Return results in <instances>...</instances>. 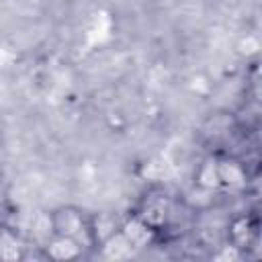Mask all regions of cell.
Listing matches in <instances>:
<instances>
[{
    "label": "cell",
    "instance_id": "cell-1",
    "mask_svg": "<svg viewBox=\"0 0 262 262\" xmlns=\"http://www.w3.org/2000/svg\"><path fill=\"white\" fill-rule=\"evenodd\" d=\"M51 225H53V233L74 237V239H78L82 244L84 242L90 244V237H88V219L76 207H59V209H55L51 213Z\"/></svg>",
    "mask_w": 262,
    "mask_h": 262
},
{
    "label": "cell",
    "instance_id": "cell-2",
    "mask_svg": "<svg viewBox=\"0 0 262 262\" xmlns=\"http://www.w3.org/2000/svg\"><path fill=\"white\" fill-rule=\"evenodd\" d=\"M82 242L68 237V235H59V233H51L45 239L43 252L47 258L57 260V262H68V260H76L82 256Z\"/></svg>",
    "mask_w": 262,
    "mask_h": 262
},
{
    "label": "cell",
    "instance_id": "cell-3",
    "mask_svg": "<svg viewBox=\"0 0 262 262\" xmlns=\"http://www.w3.org/2000/svg\"><path fill=\"white\" fill-rule=\"evenodd\" d=\"M121 233L129 239V244L133 246V250H141V248H145V246H149L154 242L156 229L139 213H135V215L127 217L121 223Z\"/></svg>",
    "mask_w": 262,
    "mask_h": 262
},
{
    "label": "cell",
    "instance_id": "cell-4",
    "mask_svg": "<svg viewBox=\"0 0 262 262\" xmlns=\"http://www.w3.org/2000/svg\"><path fill=\"white\" fill-rule=\"evenodd\" d=\"M119 229H121V223L113 213H96L94 217L88 219V237H90V244L96 248H100Z\"/></svg>",
    "mask_w": 262,
    "mask_h": 262
},
{
    "label": "cell",
    "instance_id": "cell-5",
    "mask_svg": "<svg viewBox=\"0 0 262 262\" xmlns=\"http://www.w3.org/2000/svg\"><path fill=\"white\" fill-rule=\"evenodd\" d=\"M258 237V229H256V223L250 215H237L231 219L229 223V244L237 246L239 250H248L254 246Z\"/></svg>",
    "mask_w": 262,
    "mask_h": 262
},
{
    "label": "cell",
    "instance_id": "cell-6",
    "mask_svg": "<svg viewBox=\"0 0 262 262\" xmlns=\"http://www.w3.org/2000/svg\"><path fill=\"white\" fill-rule=\"evenodd\" d=\"M217 170H219V182L225 188H242L246 186L248 174L242 162L233 158H217Z\"/></svg>",
    "mask_w": 262,
    "mask_h": 262
},
{
    "label": "cell",
    "instance_id": "cell-7",
    "mask_svg": "<svg viewBox=\"0 0 262 262\" xmlns=\"http://www.w3.org/2000/svg\"><path fill=\"white\" fill-rule=\"evenodd\" d=\"M194 186L203 188V190H211L217 192L221 188L219 182V170H217V158H205L194 172Z\"/></svg>",
    "mask_w": 262,
    "mask_h": 262
},
{
    "label": "cell",
    "instance_id": "cell-8",
    "mask_svg": "<svg viewBox=\"0 0 262 262\" xmlns=\"http://www.w3.org/2000/svg\"><path fill=\"white\" fill-rule=\"evenodd\" d=\"M133 252V246L129 244V239L121 233V229L111 235L102 246H100V254L106 258V260H125L129 258Z\"/></svg>",
    "mask_w": 262,
    "mask_h": 262
},
{
    "label": "cell",
    "instance_id": "cell-9",
    "mask_svg": "<svg viewBox=\"0 0 262 262\" xmlns=\"http://www.w3.org/2000/svg\"><path fill=\"white\" fill-rule=\"evenodd\" d=\"M20 242L10 231H0V258H18Z\"/></svg>",
    "mask_w": 262,
    "mask_h": 262
},
{
    "label": "cell",
    "instance_id": "cell-10",
    "mask_svg": "<svg viewBox=\"0 0 262 262\" xmlns=\"http://www.w3.org/2000/svg\"><path fill=\"white\" fill-rule=\"evenodd\" d=\"M260 51V39L256 35H244L237 41V53L244 57H254Z\"/></svg>",
    "mask_w": 262,
    "mask_h": 262
},
{
    "label": "cell",
    "instance_id": "cell-11",
    "mask_svg": "<svg viewBox=\"0 0 262 262\" xmlns=\"http://www.w3.org/2000/svg\"><path fill=\"white\" fill-rule=\"evenodd\" d=\"M242 256H244V250H239V248L233 246V244H225V246H221V248L213 254V258L219 260V262H237Z\"/></svg>",
    "mask_w": 262,
    "mask_h": 262
}]
</instances>
